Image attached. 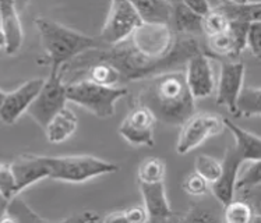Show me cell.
I'll return each mask as SVG.
<instances>
[{
  "instance_id": "obj_36",
  "label": "cell",
  "mask_w": 261,
  "mask_h": 223,
  "mask_svg": "<svg viewBox=\"0 0 261 223\" xmlns=\"http://www.w3.org/2000/svg\"><path fill=\"white\" fill-rule=\"evenodd\" d=\"M6 92H3V91H0V103H2V101H3V98H5Z\"/></svg>"
},
{
  "instance_id": "obj_20",
  "label": "cell",
  "mask_w": 261,
  "mask_h": 223,
  "mask_svg": "<svg viewBox=\"0 0 261 223\" xmlns=\"http://www.w3.org/2000/svg\"><path fill=\"white\" fill-rule=\"evenodd\" d=\"M172 13L171 22H173V31L180 35H197L201 34V16L187 9L180 0H169Z\"/></svg>"
},
{
  "instance_id": "obj_22",
  "label": "cell",
  "mask_w": 261,
  "mask_h": 223,
  "mask_svg": "<svg viewBox=\"0 0 261 223\" xmlns=\"http://www.w3.org/2000/svg\"><path fill=\"white\" fill-rule=\"evenodd\" d=\"M261 91L257 87L242 88L234 102L232 115L238 117H256L261 113Z\"/></svg>"
},
{
  "instance_id": "obj_7",
  "label": "cell",
  "mask_w": 261,
  "mask_h": 223,
  "mask_svg": "<svg viewBox=\"0 0 261 223\" xmlns=\"http://www.w3.org/2000/svg\"><path fill=\"white\" fill-rule=\"evenodd\" d=\"M224 122L222 117L210 113L192 115L180 126V133L176 144V152L179 155H186L193 149L200 147L210 137H214L222 131Z\"/></svg>"
},
{
  "instance_id": "obj_35",
  "label": "cell",
  "mask_w": 261,
  "mask_h": 223,
  "mask_svg": "<svg viewBox=\"0 0 261 223\" xmlns=\"http://www.w3.org/2000/svg\"><path fill=\"white\" fill-rule=\"evenodd\" d=\"M0 48H5V37H3L2 31H0Z\"/></svg>"
},
{
  "instance_id": "obj_34",
  "label": "cell",
  "mask_w": 261,
  "mask_h": 223,
  "mask_svg": "<svg viewBox=\"0 0 261 223\" xmlns=\"http://www.w3.org/2000/svg\"><path fill=\"white\" fill-rule=\"evenodd\" d=\"M102 216L98 215V212L92 211H84V212H77L75 215H71L69 218L63 219V222H101Z\"/></svg>"
},
{
  "instance_id": "obj_18",
  "label": "cell",
  "mask_w": 261,
  "mask_h": 223,
  "mask_svg": "<svg viewBox=\"0 0 261 223\" xmlns=\"http://www.w3.org/2000/svg\"><path fill=\"white\" fill-rule=\"evenodd\" d=\"M224 127H226L233 135L234 148L243 155L246 162H254L261 160V140L258 135L246 131L239 127L236 123L229 119H222Z\"/></svg>"
},
{
  "instance_id": "obj_9",
  "label": "cell",
  "mask_w": 261,
  "mask_h": 223,
  "mask_svg": "<svg viewBox=\"0 0 261 223\" xmlns=\"http://www.w3.org/2000/svg\"><path fill=\"white\" fill-rule=\"evenodd\" d=\"M45 78H31L11 92H6L0 103V123L11 126L27 112L39 90L42 88Z\"/></svg>"
},
{
  "instance_id": "obj_3",
  "label": "cell",
  "mask_w": 261,
  "mask_h": 223,
  "mask_svg": "<svg viewBox=\"0 0 261 223\" xmlns=\"http://www.w3.org/2000/svg\"><path fill=\"white\" fill-rule=\"evenodd\" d=\"M67 101L84 107L99 119H108L115 115L117 101L127 95L124 87H105L90 80H75L66 84Z\"/></svg>"
},
{
  "instance_id": "obj_4",
  "label": "cell",
  "mask_w": 261,
  "mask_h": 223,
  "mask_svg": "<svg viewBox=\"0 0 261 223\" xmlns=\"http://www.w3.org/2000/svg\"><path fill=\"white\" fill-rule=\"evenodd\" d=\"M49 177L66 183H83L99 176L112 175L119 166L91 155L48 156Z\"/></svg>"
},
{
  "instance_id": "obj_2",
  "label": "cell",
  "mask_w": 261,
  "mask_h": 223,
  "mask_svg": "<svg viewBox=\"0 0 261 223\" xmlns=\"http://www.w3.org/2000/svg\"><path fill=\"white\" fill-rule=\"evenodd\" d=\"M39 41L50 63V71H60L64 64L88 50L105 48L98 37H90L45 17L35 18Z\"/></svg>"
},
{
  "instance_id": "obj_29",
  "label": "cell",
  "mask_w": 261,
  "mask_h": 223,
  "mask_svg": "<svg viewBox=\"0 0 261 223\" xmlns=\"http://www.w3.org/2000/svg\"><path fill=\"white\" fill-rule=\"evenodd\" d=\"M246 48L250 49L251 54L256 59L261 58V24L253 21L249 24L246 32Z\"/></svg>"
},
{
  "instance_id": "obj_27",
  "label": "cell",
  "mask_w": 261,
  "mask_h": 223,
  "mask_svg": "<svg viewBox=\"0 0 261 223\" xmlns=\"http://www.w3.org/2000/svg\"><path fill=\"white\" fill-rule=\"evenodd\" d=\"M229 27L228 18L221 13L211 7L205 16L201 17V34H205L207 37H214L222 34Z\"/></svg>"
},
{
  "instance_id": "obj_14",
  "label": "cell",
  "mask_w": 261,
  "mask_h": 223,
  "mask_svg": "<svg viewBox=\"0 0 261 223\" xmlns=\"http://www.w3.org/2000/svg\"><path fill=\"white\" fill-rule=\"evenodd\" d=\"M249 24L229 22V27L222 34L207 37L208 52L218 58H236L246 48V32Z\"/></svg>"
},
{
  "instance_id": "obj_13",
  "label": "cell",
  "mask_w": 261,
  "mask_h": 223,
  "mask_svg": "<svg viewBox=\"0 0 261 223\" xmlns=\"http://www.w3.org/2000/svg\"><path fill=\"white\" fill-rule=\"evenodd\" d=\"M10 168L16 180V191L18 196L32 184L49 177L48 156L43 155H21L10 163Z\"/></svg>"
},
{
  "instance_id": "obj_17",
  "label": "cell",
  "mask_w": 261,
  "mask_h": 223,
  "mask_svg": "<svg viewBox=\"0 0 261 223\" xmlns=\"http://www.w3.org/2000/svg\"><path fill=\"white\" fill-rule=\"evenodd\" d=\"M215 10L221 11L229 22H246L260 21L261 3L256 2H230V0H218Z\"/></svg>"
},
{
  "instance_id": "obj_1",
  "label": "cell",
  "mask_w": 261,
  "mask_h": 223,
  "mask_svg": "<svg viewBox=\"0 0 261 223\" xmlns=\"http://www.w3.org/2000/svg\"><path fill=\"white\" fill-rule=\"evenodd\" d=\"M196 99L187 88L185 73L164 71L145 78L132 105L147 107L156 122L181 126L194 115Z\"/></svg>"
},
{
  "instance_id": "obj_15",
  "label": "cell",
  "mask_w": 261,
  "mask_h": 223,
  "mask_svg": "<svg viewBox=\"0 0 261 223\" xmlns=\"http://www.w3.org/2000/svg\"><path fill=\"white\" fill-rule=\"evenodd\" d=\"M140 188H141V196L144 200V208L149 222L180 220V216H177L169 205L164 181L140 183Z\"/></svg>"
},
{
  "instance_id": "obj_26",
  "label": "cell",
  "mask_w": 261,
  "mask_h": 223,
  "mask_svg": "<svg viewBox=\"0 0 261 223\" xmlns=\"http://www.w3.org/2000/svg\"><path fill=\"white\" fill-rule=\"evenodd\" d=\"M222 170V163L221 160L215 159L210 155H200L196 159L194 165V172L203 177L208 184H213L214 181L218 180L219 175Z\"/></svg>"
},
{
  "instance_id": "obj_25",
  "label": "cell",
  "mask_w": 261,
  "mask_h": 223,
  "mask_svg": "<svg viewBox=\"0 0 261 223\" xmlns=\"http://www.w3.org/2000/svg\"><path fill=\"white\" fill-rule=\"evenodd\" d=\"M166 165L161 158H148L139 168V183H158L165 180Z\"/></svg>"
},
{
  "instance_id": "obj_32",
  "label": "cell",
  "mask_w": 261,
  "mask_h": 223,
  "mask_svg": "<svg viewBox=\"0 0 261 223\" xmlns=\"http://www.w3.org/2000/svg\"><path fill=\"white\" fill-rule=\"evenodd\" d=\"M180 220H186V222H193V220H200V222H214L217 220V216H214L213 213L200 209V208L194 207V209L189 211L186 216H180Z\"/></svg>"
},
{
  "instance_id": "obj_16",
  "label": "cell",
  "mask_w": 261,
  "mask_h": 223,
  "mask_svg": "<svg viewBox=\"0 0 261 223\" xmlns=\"http://www.w3.org/2000/svg\"><path fill=\"white\" fill-rule=\"evenodd\" d=\"M0 31L5 37V50L9 56L16 54L22 46L24 31L17 11L16 0H0Z\"/></svg>"
},
{
  "instance_id": "obj_6",
  "label": "cell",
  "mask_w": 261,
  "mask_h": 223,
  "mask_svg": "<svg viewBox=\"0 0 261 223\" xmlns=\"http://www.w3.org/2000/svg\"><path fill=\"white\" fill-rule=\"evenodd\" d=\"M139 13L128 0H111V7L98 38L103 46L124 42L141 24Z\"/></svg>"
},
{
  "instance_id": "obj_5",
  "label": "cell",
  "mask_w": 261,
  "mask_h": 223,
  "mask_svg": "<svg viewBox=\"0 0 261 223\" xmlns=\"http://www.w3.org/2000/svg\"><path fill=\"white\" fill-rule=\"evenodd\" d=\"M66 82L60 71H50L49 78L43 81L42 88L27 109V113L39 127L45 130L49 122L66 106Z\"/></svg>"
},
{
  "instance_id": "obj_31",
  "label": "cell",
  "mask_w": 261,
  "mask_h": 223,
  "mask_svg": "<svg viewBox=\"0 0 261 223\" xmlns=\"http://www.w3.org/2000/svg\"><path fill=\"white\" fill-rule=\"evenodd\" d=\"M123 222L143 223L148 220V215L144 207H130L122 209Z\"/></svg>"
},
{
  "instance_id": "obj_19",
  "label": "cell",
  "mask_w": 261,
  "mask_h": 223,
  "mask_svg": "<svg viewBox=\"0 0 261 223\" xmlns=\"http://www.w3.org/2000/svg\"><path fill=\"white\" fill-rule=\"evenodd\" d=\"M77 126H79V119L75 113L67 106H64L45 128L46 140L50 144L64 143L75 133Z\"/></svg>"
},
{
  "instance_id": "obj_12",
  "label": "cell",
  "mask_w": 261,
  "mask_h": 223,
  "mask_svg": "<svg viewBox=\"0 0 261 223\" xmlns=\"http://www.w3.org/2000/svg\"><path fill=\"white\" fill-rule=\"evenodd\" d=\"M245 64L242 62L225 60L221 63L218 84L217 88V103L219 106L226 107L232 113L236 98L243 88L245 81Z\"/></svg>"
},
{
  "instance_id": "obj_10",
  "label": "cell",
  "mask_w": 261,
  "mask_h": 223,
  "mask_svg": "<svg viewBox=\"0 0 261 223\" xmlns=\"http://www.w3.org/2000/svg\"><path fill=\"white\" fill-rule=\"evenodd\" d=\"M185 78L194 99H203L214 94L217 82L214 78L211 62L203 50L187 59Z\"/></svg>"
},
{
  "instance_id": "obj_30",
  "label": "cell",
  "mask_w": 261,
  "mask_h": 223,
  "mask_svg": "<svg viewBox=\"0 0 261 223\" xmlns=\"http://www.w3.org/2000/svg\"><path fill=\"white\" fill-rule=\"evenodd\" d=\"M183 187H185L187 194L193 197H203L210 191V184L196 172H193L187 176L186 180L183 183Z\"/></svg>"
},
{
  "instance_id": "obj_33",
  "label": "cell",
  "mask_w": 261,
  "mask_h": 223,
  "mask_svg": "<svg viewBox=\"0 0 261 223\" xmlns=\"http://www.w3.org/2000/svg\"><path fill=\"white\" fill-rule=\"evenodd\" d=\"M180 2L186 6L187 9H190L201 17L205 16L208 11L211 10V5L208 0H180Z\"/></svg>"
},
{
  "instance_id": "obj_28",
  "label": "cell",
  "mask_w": 261,
  "mask_h": 223,
  "mask_svg": "<svg viewBox=\"0 0 261 223\" xmlns=\"http://www.w3.org/2000/svg\"><path fill=\"white\" fill-rule=\"evenodd\" d=\"M18 196L16 191V180L9 163L0 162V197L9 201L13 197Z\"/></svg>"
},
{
  "instance_id": "obj_11",
  "label": "cell",
  "mask_w": 261,
  "mask_h": 223,
  "mask_svg": "<svg viewBox=\"0 0 261 223\" xmlns=\"http://www.w3.org/2000/svg\"><path fill=\"white\" fill-rule=\"evenodd\" d=\"M221 163H222L221 175H219L218 180L210 184V191L213 192L219 204L225 207L234 198L236 179L239 176L240 168L247 162L243 158V155L234 148V145H232L225 151V156L224 159L221 160Z\"/></svg>"
},
{
  "instance_id": "obj_24",
  "label": "cell",
  "mask_w": 261,
  "mask_h": 223,
  "mask_svg": "<svg viewBox=\"0 0 261 223\" xmlns=\"http://www.w3.org/2000/svg\"><path fill=\"white\" fill-rule=\"evenodd\" d=\"M224 215L228 223H249L260 219V213L245 200H232L225 205Z\"/></svg>"
},
{
  "instance_id": "obj_21",
  "label": "cell",
  "mask_w": 261,
  "mask_h": 223,
  "mask_svg": "<svg viewBox=\"0 0 261 223\" xmlns=\"http://www.w3.org/2000/svg\"><path fill=\"white\" fill-rule=\"evenodd\" d=\"M134 10L139 13L143 22L169 24L171 22V2L169 0H128Z\"/></svg>"
},
{
  "instance_id": "obj_37",
  "label": "cell",
  "mask_w": 261,
  "mask_h": 223,
  "mask_svg": "<svg viewBox=\"0 0 261 223\" xmlns=\"http://www.w3.org/2000/svg\"><path fill=\"white\" fill-rule=\"evenodd\" d=\"M230 2H247V0H230Z\"/></svg>"
},
{
  "instance_id": "obj_8",
  "label": "cell",
  "mask_w": 261,
  "mask_h": 223,
  "mask_svg": "<svg viewBox=\"0 0 261 223\" xmlns=\"http://www.w3.org/2000/svg\"><path fill=\"white\" fill-rule=\"evenodd\" d=\"M132 110L119 127V134L133 147H154L156 119L141 105H132Z\"/></svg>"
},
{
  "instance_id": "obj_23",
  "label": "cell",
  "mask_w": 261,
  "mask_h": 223,
  "mask_svg": "<svg viewBox=\"0 0 261 223\" xmlns=\"http://www.w3.org/2000/svg\"><path fill=\"white\" fill-rule=\"evenodd\" d=\"M0 222H45V219L34 212L28 207L27 202L16 196L9 201H6L5 211H3V216L0 218Z\"/></svg>"
}]
</instances>
